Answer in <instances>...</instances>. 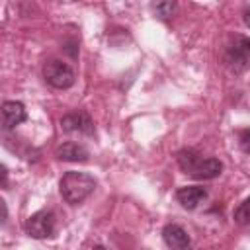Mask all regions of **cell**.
I'll return each mask as SVG.
<instances>
[{
  "instance_id": "9c48e42d",
  "label": "cell",
  "mask_w": 250,
  "mask_h": 250,
  "mask_svg": "<svg viewBox=\"0 0 250 250\" xmlns=\"http://www.w3.org/2000/svg\"><path fill=\"white\" fill-rule=\"evenodd\" d=\"M207 197V189L201 186H186L176 191V199L184 209H195Z\"/></svg>"
},
{
  "instance_id": "3957f363",
  "label": "cell",
  "mask_w": 250,
  "mask_h": 250,
  "mask_svg": "<svg viewBox=\"0 0 250 250\" xmlns=\"http://www.w3.org/2000/svg\"><path fill=\"white\" fill-rule=\"evenodd\" d=\"M43 78L47 80V84H51L53 88H59V90H66L76 82L74 70L59 59H51L43 64Z\"/></svg>"
},
{
  "instance_id": "8fae6325",
  "label": "cell",
  "mask_w": 250,
  "mask_h": 250,
  "mask_svg": "<svg viewBox=\"0 0 250 250\" xmlns=\"http://www.w3.org/2000/svg\"><path fill=\"white\" fill-rule=\"evenodd\" d=\"M248 199H244L236 209H234V221L238 223V225H248V221H250V215H248Z\"/></svg>"
},
{
  "instance_id": "7c38bea8",
  "label": "cell",
  "mask_w": 250,
  "mask_h": 250,
  "mask_svg": "<svg viewBox=\"0 0 250 250\" xmlns=\"http://www.w3.org/2000/svg\"><path fill=\"white\" fill-rule=\"evenodd\" d=\"M174 8H176V4L174 2H158L156 6H154V12L160 16V18H170L172 16V12H174Z\"/></svg>"
},
{
  "instance_id": "e0dca14e",
  "label": "cell",
  "mask_w": 250,
  "mask_h": 250,
  "mask_svg": "<svg viewBox=\"0 0 250 250\" xmlns=\"http://www.w3.org/2000/svg\"><path fill=\"white\" fill-rule=\"evenodd\" d=\"M180 250H193V248H191V244H189V246H184V248H180Z\"/></svg>"
},
{
  "instance_id": "52a82bcc",
  "label": "cell",
  "mask_w": 250,
  "mask_h": 250,
  "mask_svg": "<svg viewBox=\"0 0 250 250\" xmlns=\"http://www.w3.org/2000/svg\"><path fill=\"white\" fill-rule=\"evenodd\" d=\"M0 113H2V121L8 129H14L16 125L23 123L27 119V111H25V105L21 102H14V100H8L2 104L0 107Z\"/></svg>"
},
{
  "instance_id": "5bb4252c",
  "label": "cell",
  "mask_w": 250,
  "mask_h": 250,
  "mask_svg": "<svg viewBox=\"0 0 250 250\" xmlns=\"http://www.w3.org/2000/svg\"><path fill=\"white\" fill-rule=\"evenodd\" d=\"M6 184H8V168L0 164V188H4Z\"/></svg>"
},
{
  "instance_id": "ba28073f",
  "label": "cell",
  "mask_w": 250,
  "mask_h": 250,
  "mask_svg": "<svg viewBox=\"0 0 250 250\" xmlns=\"http://www.w3.org/2000/svg\"><path fill=\"white\" fill-rule=\"evenodd\" d=\"M55 156L64 162H86L90 158V152L84 145L78 143H62L55 148Z\"/></svg>"
},
{
  "instance_id": "277c9868",
  "label": "cell",
  "mask_w": 250,
  "mask_h": 250,
  "mask_svg": "<svg viewBox=\"0 0 250 250\" xmlns=\"http://www.w3.org/2000/svg\"><path fill=\"white\" fill-rule=\"evenodd\" d=\"M248 55H250V41L248 37L244 35H234L232 43L227 47V53H225V62L227 66L240 74L242 70H246L248 66Z\"/></svg>"
},
{
  "instance_id": "4fadbf2b",
  "label": "cell",
  "mask_w": 250,
  "mask_h": 250,
  "mask_svg": "<svg viewBox=\"0 0 250 250\" xmlns=\"http://www.w3.org/2000/svg\"><path fill=\"white\" fill-rule=\"evenodd\" d=\"M248 141H250V129H242V131H240V146H242V150H244L246 154L250 152Z\"/></svg>"
},
{
  "instance_id": "7a4b0ae2",
  "label": "cell",
  "mask_w": 250,
  "mask_h": 250,
  "mask_svg": "<svg viewBox=\"0 0 250 250\" xmlns=\"http://www.w3.org/2000/svg\"><path fill=\"white\" fill-rule=\"evenodd\" d=\"M96 189V178L88 172H66L59 182V191L62 199L70 205H80L84 199H88Z\"/></svg>"
},
{
  "instance_id": "5b68a950",
  "label": "cell",
  "mask_w": 250,
  "mask_h": 250,
  "mask_svg": "<svg viewBox=\"0 0 250 250\" xmlns=\"http://www.w3.org/2000/svg\"><path fill=\"white\" fill-rule=\"evenodd\" d=\"M23 229L31 238H49L55 232V213L49 209H41L25 221Z\"/></svg>"
},
{
  "instance_id": "9a60e30c",
  "label": "cell",
  "mask_w": 250,
  "mask_h": 250,
  "mask_svg": "<svg viewBox=\"0 0 250 250\" xmlns=\"http://www.w3.org/2000/svg\"><path fill=\"white\" fill-rule=\"evenodd\" d=\"M6 219H8V205H6V201L0 197V223L6 221Z\"/></svg>"
},
{
  "instance_id": "6da1fadb",
  "label": "cell",
  "mask_w": 250,
  "mask_h": 250,
  "mask_svg": "<svg viewBox=\"0 0 250 250\" xmlns=\"http://www.w3.org/2000/svg\"><path fill=\"white\" fill-rule=\"evenodd\" d=\"M176 158H178V166L182 168V172L195 180H213L221 176L223 172V162L219 158H203L193 148L180 150Z\"/></svg>"
},
{
  "instance_id": "8992f818",
  "label": "cell",
  "mask_w": 250,
  "mask_h": 250,
  "mask_svg": "<svg viewBox=\"0 0 250 250\" xmlns=\"http://www.w3.org/2000/svg\"><path fill=\"white\" fill-rule=\"evenodd\" d=\"M61 129L64 133H82V135H94L96 127L88 111L76 109L61 117Z\"/></svg>"
},
{
  "instance_id": "2e32d148",
  "label": "cell",
  "mask_w": 250,
  "mask_h": 250,
  "mask_svg": "<svg viewBox=\"0 0 250 250\" xmlns=\"http://www.w3.org/2000/svg\"><path fill=\"white\" fill-rule=\"evenodd\" d=\"M94 250H105V248H104L102 244H98V246H94Z\"/></svg>"
},
{
  "instance_id": "30bf717a",
  "label": "cell",
  "mask_w": 250,
  "mask_h": 250,
  "mask_svg": "<svg viewBox=\"0 0 250 250\" xmlns=\"http://www.w3.org/2000/svg\"><path fill=\"white\" fill-rule=\"evenodd\" d=\"M162 238H164L166 246L172 248V250H180V248H184V246H189V236H188V232L184 230V227H180V225H176V223H170V225H166V227L162 229Z\"/></svg>"
}]
</instances>
